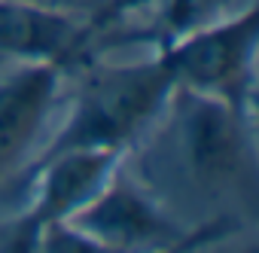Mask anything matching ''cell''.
Returning a JSON list of instances; mask_svg holds the SVG:
<instances>
[{
	"label": "cell",
	"mask_w": 259,
	"mask_h": 253,
	"mask_svg": "<svg viewBox=\"0 0 259 253\" xmlns=\"http://www.w3.org/2000/svg\"><path fill=\"white\" fill-rule=\"evenodd\" d=\"M226 10H229V0H159L156 22L150 25L147 37L156 43V49H165L189 37L192 31L232 16Z\"/></svg>",
	"instance_id": "obj_8"
},
{
	"label": "cell",
	"mask_w": 259,
	"mask_h": 253,
	"mask_svg": "<svg viewBox=\"0 0 259 253\" xmlns=\"http://www.w3.org/2000/svg\"><path fill=\"white\" fill-rule=\"evenodd\" d=\"M122 153L125 150L113 147H70L40 156L34 174V198L16 226L13 247H31L43 226L70 220L76 210H82L116 174Z\"/></svg>",
	"instance_id": "obj_3"
},
{
	"label": "cell",
	"mask_w": 259,
	"mask_h": 253,
	"mask_svg": "<svg viewBox=\"0 0 259 253\" xmlns=\"http://www.w3.org/2000/svg\"><path fill=\"white\" fill-rule=\"evenodd\" d=\"M256 40L259 16L250 4L247 10L232 13L207 28H198L189 37L159 49L156 55L171 70L177 89L213 95L250 110Z\"/></svg>",
	"instance_id": "obj_2"
},
{
	"label": "cell",
	"mask_w": 259,
	"mask_h": 253,
	"mask_svg": "<svg viewBox=\"0 0 259 253\" xmlns=\"http://www.w3.org/2000/svg\"><path fill=\"white\" fill-rule=\"evenodd\" d=\"M177 92H180V144L189 171L207 186L247 174L253 162L250 110L192 89H177Z\"/></svg>",
	"instance_id": "obj_4"
},
{
	"label": "cell",
	"mask_w": 259,
	"mask_h": 253,
	"mask_svg": "<svg viewBox=\"0 0 259 253\" xmlns=\"http://www.w3.org/2000/svg\"><path fill=\"white\" fill-rule=\"evenodd\" d=\"M25 4L52 10L61 16H92L95 22H104V16L110 10V0H25Z\"/></svg>",
	"instance_id": "obj_9"
},
{
	"label": "cell",
	"mask_w": 259,
	"mask_h": 253,
	"mask_svg": "<svg viewBox=\"0 0 259 253\" xmlns=\"http://www.w3.org/2000/svg\"><path fill=\"white\" fill-rule=\"evenodd\" d=\"M89 28L73 16L31 7L25 0H0V55L25 64H64L82 49Z\"/></svg>",
	"instance_id": "obj_7"
},
{
	"label": "cell",
	"mask_w": 259,
	"mask_h": 253,
	"mask_svg": "<svg viewBox=\"0 0 259 253\" xmlns=\"http://www.w3.org/2000/svg\"><path fill=\"white\" fill-rule=\"evenodd\" d=\"M79 229L95 250H138L168 247L180 235L174 223L125 177H110L107 186L67 220Z\"/></svg>",
	"instance_id": "obj_5"
},
{
	"label": "cell",
	"mask_w": 259,
	"mask_h": 253,
	"mask_svg": "<svg viewBox=\"0 0 259 253\" xmlns=\"http://www.w3.org/2000/svg\"><path fill=\"white\" fill-rule=\"evenodd\" d=\"M174 89L177 82L159 55L147 64L95 70L73 104L67 125L46 153L70 147L128 150L138 132L150 125L174 98Z\"/></svg>",
	"instance_id": "obj_1"
},
{
	"label": "cell",
	"mask_w": 259,
	"mask_h": 253,
	"mask_svg": "<svg viewBox=\"0 0 259 253\" xmlns=\"http://www.w3.org/2000/svg\"><path fill=\"white\" fill-rule=\"evenodd\" d=\"M61 64H25L22 73L0 82V177L34 144L55 104Z\"/></svg>",
	"instance_id": "obj_6"
}]
</instances>
